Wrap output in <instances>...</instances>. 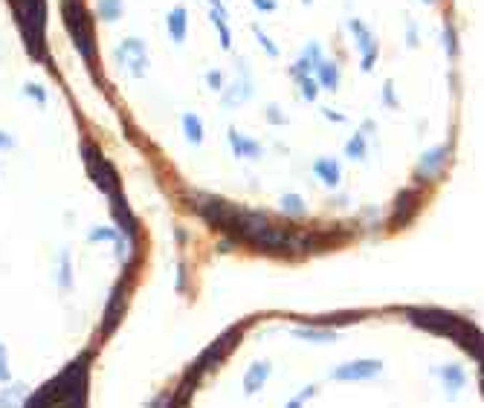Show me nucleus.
<instances>
[{
	"label": "nucleus",
	"mask_w": 484,
	"mask_h": 408,
	"mask_svg": "<svg viewBox=\"0 0 484 408\" xmlns=\"http://www.w3.org/2000/svg\"><path fill=\"white\" fill-rule=\"evenodd\" d=\"M21 408H87V356L81 353L50 382H43Z\"/></svg>",
	"instance_id": "1"
},
{
	"label": "nucleus",
	"mask_w": 484,
	"mask_h": 408,
	"mask_svg": "<svg viewBox=\"0 0 484 408\" xmlns=\"http://www.w3.org/2000/svg\"><path fill=\"white\" fill-rule=\"evenodd\" d=\"M9 6L15 12L18 29L24 35V43L35 61L47 58L43 50V29H47V0H9Z\"/></svg>",
	"instance_id": "2"
},
{
	"label": "nucleus",
	"mask_w": 484,
	"mask_h": 408,
	"mask_svg": "<svg viewBox=\"0 0 484 408\" xmlns=\"http://www.w3.org/2000/svg\"><path fill=\"white\" fill-rule=\"evenodd\" d=\"M64 23H67V29L73 35V43H76V50L81 53V58L96 67L93 26H91V15H87L84 0H64Z\"/></svg>",
	"instance_id": "3"
},
{
	"label": "nucleus",
	"mask_w": 484,
	"mask_h": 408,
	"mask_svg": "<svg viewBox=\"0 0 484 408\" xmlns=\"http://www.w3.org/2000/svg\"><path fill=\"white\" fill-rule=\"evenodd\" d=\"M189 206H192L209 226L230 232V223H232L235 206H230L227 200L215 197V194H206V192H189Z\"/></svg>",
	"instance_id": "4"
},
{
	"label": "nucleus",
	"mask_w": 484,
	"mask_h": 408,
	"mask_svg": "<svg viewBox=\"0 0 484 408\" xmlns=\"http://www.w3.org/2000/svg\"><path fill=\"white\" fill-rule=\"evenodd\" d=\"M81 154H84V165H87V171H91V179L96 183V189L105 192V194H113V192H116V168H113V165L102 157V151H99L96 145H91V142L81 145Z\"/></svg>",
	"instance_id": "5"
},
{
	"label": "nucleus",
	"mask_w": 484,
	"mask_h": 408,
	"mask_svg": "<svg viewBox=\"0 0 484 408\" xmlns=\"http://www.w3.org/2000/svg\"><path fill=\"white\" fill-rule=\"evenodd\" d=\"M113 58H116L119 67H125L134 78H143L148 73V50H145V41H140V38L119 41V47L113 50Z\"/></svg>",
	"instance_id": "6"
},
{
	"label": "nucleus",
	"mask_w": 484,
	"mask_h": 408,
	"mask_svg": "<svg viewBox=\"0 0 484 408\" xmlns=\"http://www.w3.org/2000/svg\"><path fill=\"white\" fill-rule=\"evenodd\" d=\"M238 336H241V330H227L221 339H217V342H215V345H212V347H209V350L197 359V365H195V368H192V374H189V382H195V380H197L206 368H215V365H217V359H221L230 347H235V345H238Z\"/></svg>",
	"instance_id": "7"
},
{
	"label": "nucleus",
	"mask_w": 484,
	"mask_h": 408,
	"mask_svg": "<svg viewBox=\"0 0 484 408\" xmlns=\"http://www.w3.org/2000/svg\"><path fill=\"white\" fill-rule=\"evenodd\" d=\"M380 362L377 359H357V362H345L334 371V380H371L380 374Z\"/></svg>",
	"instance_id": "8"
},
{
	"label": "nucleus",
	"mask_w": 484,
	"mask_h": 408,
	"mask_svg": "<svg viewBox=\"0 0 484 408\" xmlns=\"http://www.w3.org/2000/svg\"><path fill=\"white\" fill-rule=\"evenodd\" d=\"M110 211H113V217H116V232H119L122 238H128V241H134V238H137V223H134V214H130V209L125 206V200H122L119 192L110 194Z\"/></svg>",
	"instance_id": "9"
},
{
	"label": "nucleus",
	"mask_w": 484,
	"mask_h": 408,
	"mask_svg": "<svg viewBox=\"0 0 484 408\" xmlns=\"http://www.w3.org/2000/svg\"><path fill=\"white\" fill-rule=\"evenodd\" d=\"M348 26L354 29V35H357V47H360V53H363V70H371L374 61H377V41H374V35H371L360 21H351Z\"/></svg>",
	"instance_id": "10"
},
{
	"label": "nucleus",
	"mask_w": 484,
	"mask_h": 408,
	"mask_svg": "<svg viewBox=\"0 0 484 408\" xmlns=\"http://www.w3.org/2000/svg\"><path fill=\"white\" fill-rule=\"evenodd\" d=\"M418 209V192L415 189H406L398 194V200H394V214H391V223L394 226H406V220L415 214Z\"/></svg>",
	"instance_id": "11"
},
{
	"label": "nucleus",
	"mask_w": 484,
	"mask_h": 408,
	"mask_svg": "<svg viewBox=\"0 0 484 408\" xmlns=\"http://www.w3.org/2000/svg\"><path fill=\"white\" fill-rule=\"evenodd\" d=\"M227 140L232 145V154L235 157H244V159H261V145L255 140H249V136H241L235 127L227 130Z\"/></svg>",
	"instance_id": "12"
},
{
	"label": "nucleus",
	"mask_w": 484,
	"mask_h": 408,
	"mask_svg": "<svg viewBox=\"0 0 484 408\" xmlns=\"http://www.w3.org/2000/svg\"><path fill=\"white\" fill-rule=\"evenodd\" d=\"M444 162H447V148H432V151H426V154L421 157L418 174H421L423 179H435L438 174H441Z\"/></svg>",
	"instance_id": "13"
},
{
	"label": "nucleus",
	"mask_w": 484,
	"mask_h": 408,
	"mask_svg": "<svg viewBox=\"0 0 484 408\" xmlns=\"http://www.w3.org/2000/svg\"><path fill=\"white\" fill-rule=\"evenodd\" d=\"M270 362H255V365H249L247 368V374H244V394H255V391H261L264 388V382H267V377H270Z\"/></svg>",
	"instance_id": "14"
},
{
	"label": "nucleus",
	"mask_w": 484,
	"mask_h": 408,
	"mask_svg": "<svg viewBox=\"0 0 484 408\" xmlns=\"http://www.w3.org/2000/svg\"><path fill=\"white\" fill-rule=\"evenodd\" d=\"M165 26H168V35L174 43H183L186 41V32H189V12L183 6L171 9L168 18H165Z\"/></svg>",
	"instance_id": "15"
},
{
	"label": "nucleus",
	"mask_w": 484,
	"mask_h": 408,
	"mask_svg": "<svg viewBox=\"0 0 484 408\" xmlns=\"http://www.w3.org/2000/svg\"><path fill=\"white\" fill-rule=\"evenodd\" d=\"M322 61V53H319V47L316 43H307L304 47V53L299 56V61L293 64V75L299 78V75H311L314 70H316V64Z\"/></svg>",
	"instance_id": "16"
},
{
	"label": "nucleus",
	"mask_w": 484,
	"mask_h": 408,
	"mask_svg": "<svg viewBox=\"0 0 484 408\" xmlns=\"http://www.w3.org/2000/svg\"><path fill=\"white\" fill-rule=\"evenodd\" d=\"M249 96H252V84H249V78H241V81H235L230 90H224V93H221V105L224 108H238Z\"/></svg>",
	"instance_id": "17"
},
{
	"label": "nucleus",
	"mask_w": 484,
	"mask_h": 408,
	"mask_svg": "<svg viewBox=\"0 0 484 408\" xmlns=\"http://www.w3.org/2000/svg\"><path fill=\"white\" fill-rule=\"evenodd\" d=\"M314 171H316V177L322 179V183H325L328 189L339 186L342 171H339V162H336V159H331V157H319V159L314 162Z\"/></svg>",
	"instance_id": "18"
},
{
	"label": "nucleus",
	"mask_w": 484,
	"mask_h": 408,
	"mask_svg": "<svg viewBox=\"0 0 484 408\" xmlns=\"http://www.w3.org/2000/svg\"><path fill=\"white\" fill-rule=\"evenodd\" d=\"M26 399V385L24 382H12L0 391V408H21Z\"/></svg>",
	"instance_id": "19"
},
{
	"label": "nucleus",
	"mask_w": 484,
	"mask_h": 408,
	"mask_svg": "<svg viewBox=\"0 0 484 408\" xmlns=\"http://www.w3.org/2000/svg\"><path fill=\"white\" fill-rule=\"evenodd\" d=\"M316 75H319V87H325V90H336V84H339V70H336V64H334V61L322 58V61L316 64Z\"/></svg>",
	"instance_id": "20"
},
{
	"label": "nucleus",
	"mask_w": 484,
	"mask_h": 408,
	"mask_svg": "<svg viewBox=\"0 0 484 408\" xmlns=\"http://www.w3.org/2000/svg\"><path fill=\"white\" fill-rule=\"evenodd\" d=\"M183 133H186V142L192 145L203 142V122L197 113H183Z\"/></svg>",
	"instance_id": "21"
},
{
	"label": "nucleus",
	"mask_w": 484,
	"mask_h": 408,
	"mask_svg": "<svg viewBox=\"0 0 484 408\" xmlns=\"http://www.w3.org/2000/svg\"><path fill=\"white\" fill-rule=\"evenodd\" d=\"M293 336L304 339V342H334L336 339L334 330H322V328H293Z\"/></svg>",
	"instance_id": "22"
},
{
	"label": "nucleus",
	"mask_w": 484,
	"mask_h": 408,
	"mask_svg": "<svg viewBox=\"0 0 484 408\" xmlns=\"http://www.w3.org/2000/svg\"><path fill=\"white\" fill-rule=\"evenodd\" d=\"M58 287L67 293L73 290V261H70V252L64 249L61 258H58Z\"/></svg>",
	"instance_id": "23"
},
{
	"label": "nucleus",
	"mask_w": 484,
	"mask_h": 408,
	"mask_svg": "<svg viewBox=\"0 0 484 408\" xmlns=\"http://www.w3.org/2000/svg\"><path fill=\"white\" fill-rule=\"evenodd\" d=\"M122 9H125V0H99L96 4V12L102 21H119Z\"/></svg>",
	"instance_id": "24"
},
{
	"label": "nucleus",
	"mask_w": 484,
	"mask_h": 408,
	"mask_svg": "<svg viewBox=\"0 0 484 408\" xmlns=\"http://www.w3.org/2000/svg\"><path fill=\"white\" fill-rule=\"evenodd\" d=\"M209 18H212V23H215L217 35H221V47H224V50H230V47H232V41H230V29H227V12H224V9H212V12H209Z\"/></svg>",
	"instance_id": "25"
},
{
	"label": "nucleus",
	"mask_w": 484,
	"mask_h": 408,
	"mask_svg": "<svg viewBox=\"0 0 484 408\" xmlns=\"http://www.w3.org/2000/svg\"><path fill=\"white\" fill-rule=\"evenodd\" d=\"M438 377H441L444 382H447V388H450V394H455L461 385H464V371L458 368V365H450V368H441L438 371Z\"/></svg>",
	"instance_id": "26"
},
{
	"label": "nucleus",
	"mask_w": 484,
	"mask_h": 408,
	"mask_svg": "<svg viewBox=\"0 0 484 408\" xmlns=\"http://www.w3.org/2000/svg\"><path fill=\"white\" fill-rule=\"evenodd\" d=\"M345 154H348L351 159H363V157H366V130H360V133L351 136L348 145H345Z\"/></svg>",
	"instance_id": "27"
},
{
	"label": "nucleus",
	"mask_w": 484,
	"mask_h": 408,
	"mask_svg": "<svg viewBox=\"0 0 484 408\" xmlns=\"http://www.w3.org/2000/svg\"><path fill=\"white\" fill-rule=\"evenodd\" d=\"M282 209H284V214H290V217H302V214H304V200H302L299 194H284V197H282Z\"/></svg>",
	"instance_id": "28"
},
{
	"label": "nucleus",
	"mask_w": 484,
	"mask_h": 408,
	"mask_svg": "<svg viewBox=\"0 0 484 408\" xmlns=\"http://www.w3.org/2000/svg\"><path fill=\"white\" fill-rule=\"evenodd\" d=\"M116 238H119V232H116V226H96V229H91L87 232V241H113L116 244Z\"/></svg>",
	"instance_id": "29"
},
{
	"label": "nucleus",
	"mask_w": 484,
	"mask_h": 408,
	"mask_svg": "<svg viewBox=\"0 0 484 408\" xmlns=\"http://www.w3.org/2000/svg\"><path fill=\"white\" fill-rule=\"evenodd\" d=\"M299 90H302V96L307 102H314L316 99V81H314V75H299Z\"/></svg>",
	"instance_id": "30"
},
{
	"label": "nucleus",
	"mask_w": 484,
	"mask_h": 408,
	"mask_svg": "<svg viewBox=\"0 0 484 408\" xmlns=\"http://www.w3.org/2000/svg\"><path fill=\"white\" fill-rule=\"evenodd\" d=\"M314 394H316V385H307L304 391H299V394H296V397H293V399L287 402V408H302V405H304L307 399H311Z\"/></svg>",
	"instance_id": "31"
},
{
	"label": "nucleus",
	"mask_w": 484,
	"mask_h": 408,
	"mask_svg": "<svg viewBox=\"0 0 484 408\" xmlns=\"http://www.w3.org/2000/svg\"><path fill=\"white\" fill-rule=\"evenodd\" d=\"M24 96H29V99H35L41 108L47 105V93H43V90L38 87V84H24Z\"/></svg>",
	"instance_id": "32"
},
{
	"label": "nucleus",
	"mask_w": 484,
	"mask_h": 408,
	"mask_svg": "<svg viewBox=\"0 0 484 408\" xmlns=\"http://www.w3.org/2000/svg\"><path fill=\"white\" fill-rule=\"evenodd\" d=\"M252 32H255V38L261 41V47H264V50H267L270 56H279V47H276V43H273L267 35H264V29H261V26H255V23H252Z\"/></svg>",
	"instance_id": "33"
},
{
	"label": "nucleus",
	"mask_w": 484,
	"mask_h": 408,
	"mask_svg": "<svg viewBox=\"0 0 484 408\" xmlns=\"http://www.w3.org/2000/svg\"><path fill=\"white\" fill-rule=\"evenodd\" d=\"M12 380V371H9V356H6V347L0 342V382H9Z\"/></svg>",
	"instance_id": "34"
},
{
	"label": "nucleus",
	"mask_w": 484,
	"mask_h": 408,
	"mask_svg": "<svg viewBox=\"0 0 484 408\" xmlns=\"http://www.w3.org/2000/svg\"><path fill=\"white\" fill-rule=\"evenodd\" d=\"M206 84H209L212 90H224V75H221V70H209V73H206Z\"/></svg>",
	"instance_id": "35"
},
{
	"label": "nucleus",
	"mask_w": 484,
	"mask_h": 408,
	"mask_svg": "<svg viewBox=\"0 0 484 408\" xmlns=\"http://www.w3.org/2000/svg\"><path fill=\"white\" fill-rule=\"evenodd\" d=\"M267 122H273V125H276V122H279V125H284V122H287V116H284L276 105H270V108H267Z\"/></svg>",
	"instance_id": "36"
},
{
	"label": "nucleus",
	"mask_w": 484,
	"mask_h": 408,
	"mask_svg": "<svg viewBox=\"0 0 484 408\" xmlns=\"http://www.w3.org/2000/svg\"><path fill=\"white\" fill-rule=\"evenodd\" d=\"M252 6L261 12H273L276 9V0H252Z\"/></svg>",
	"instance_id": "37"
},
{
	"label": "nucleus",
	"mask_w": 484,
	"mask_h": 408,
	"mask_svg": "<svg viewBox=\"0 0 484 408\" xmlns=\"http://www.w3.org/2000/svg\"><path fill=\"white\" fill-rule=\"evenodd\" d=\"M9 148H15V140L6 130H0V151H9Z\"/></svg>",
	"instance_id": "38"
},
{
	"label": "nucleus",
	"mask_w": 484,
	"mask_h": 408,
	"mask_svg": "<svg viewBox=\"0 0 484 408\" xmlns=\"http://www.w3.org/2000/svg\"><path fill=\"white\" fill-rule=\"evenodd\" d=\"M447 50H450V56H455V29L453 26H447Z\"/></svg>",
	"instance_id": "39"
},
{
	"label": "nucleus",
	"mask_w": 484,
	"mask_h": 408,
	"mask_svg": "<svg viewBox=\"0 0 484 408\" xmlns=\"http://www.w3.org/2000/svg\"><path fill=\"white\" fill-rule=\"evenodd\" d=\"M209 6H212V9H224L221 0H209Z\"/></svg>",
	"instance_id": "40"
},
{
	"label": "nucleus",
	"mask_w": 484,
	"mask_h": 408,
	"mask_svg": "<svg viewBox=\"0 0 484 408\" xmlns=\"http://www.w3.org/2000/svg\"><path fill=\"white\" fill-rule=\"evenodd\" d=\"M423 4H435V0H423Z\"/></svg>",
	"instance_id": "41"
},
{
	"label": "nucleus",
	"mask_w": 484,
	"mask_h": 408,
	"mask_svg": "<svg viewBox=\"0 0 484 408\" xmlns=\"http://www.w3.org/2000/svg\"><path fill=\"white\" fill-rule=\"evenodd\" d=\"M304 4H311V0H304Z\"/></svg>",
	"instance_id": "42"
}]
</instances>
